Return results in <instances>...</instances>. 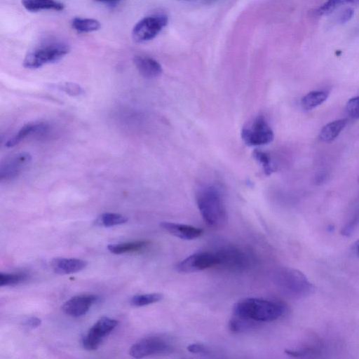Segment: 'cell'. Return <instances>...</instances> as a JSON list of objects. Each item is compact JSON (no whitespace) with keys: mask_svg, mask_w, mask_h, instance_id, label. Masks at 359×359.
<instances>
[{"mask_svg":"<svg viewBox=\"0 0 359 359\" xmlns=\"http://www.w3.org/2000/svg\"><path fill=\"white\" fill-rule=\"evenodd\" d=\"M285 304L278 300L262 298H245L236 302L233 316L245 319L259 325L280 318L286 311Z\"/></svg>","mask_w":359,"mask_h":359,"instance_id":"1","label":"cell"},{"mask_svg":"<svg viewBox=\"0 0 359 359\" xmlns=\"http://www.w3.org/2000/svg\"><path fill=\"white\" fill-rule=\"evenodd\" d=\"M196 201L199 212L208 226L219 229L225 224L226 210L218 189L214 186H207L199 189Z\"/></svg>","mask_w":359,"mask_h":359,"instance_id":"2","label":"cell"},{"mask_svg":"<svg viewBox=\"0 0 359 359\" xmlns=\"http://www.w3.org/2000/svg\"><path fill=\"white\" fill-rule=\"evenodd\" d=\"M273 283L285 295L300 299L313 292V285L300 271L290 267L278 269L273 274Z\"/></svg>","mask_w":359,"mask_h":359,"instance_id":"3","label":"cell"},{"mask_svg":"<svg viewBox=\"0 0 359 359\" xmlns=\"http://www.w3.org/2000/svg\"><path fill=\"white\" fill-rule=\"evenodd\" d=\"M69 51V46L65 42H48L28 51L24 57L23 66L29 69H38L60 61Z\"/></svg>","mask_w":359,"mask_h":359,"instance_id":"4","label":"cell"},{"mask_svg":"<svg viewBox=\"0 0 359 359\" xmlns=\"http://www.w3.org/2000/svg\"><path fill=\"white\" fill-rule=\"evenodd\" d=\"M168 23V18L163 13L145 16L133 26L131 36L135 43H145L155 39Z\"/></svg>","mask_w":359,"mask_h":359,"instance_id":"5","label":"cell"},{"mask_svg":"<svg viewBox=\"0 0 359 359\" xmlns=\"http://www.w3.org/2000/svg\"><path fill=\"white\" fill-rule=\"evenodd\" d=\"M241 136L244 143L250 147L269 144L274 138L273 130L263 116H258L245 125Z\"/></svg>","mask_w":359,"mask_h":359,"instance_id":"6","label":"cell"},{"mask_svg":"<svg viewBox=\"0 0 359 359\" xmlns=\"http://www.w3.org/2000/svg\"><path fill=\"white\" fill-rule=\"evenodd\" d=\"M217 266L233 272H241L250 267L251 259L242 248L235 246L224 247L215 252Z\"/></svg>","mask_w":359,"mask_h":359,"instance_id":"7","label":"cell"},{"mask_svg":"<svg viewBox=\"0 0 359 359\" xmlns=\"http://www.w3.org/2000/svg\"><path fill=\"white\" fill-rule=\"evenodd\" d=\"M170 342L162 337L153 336L145 337L135 343L130 348L129 354L135 358L161 355L172 351Z\"/></svg>","mask_w":359,"mask_h":359,"instance_id":"8","label":"cell"},{"mask_svg":"<svg viewBox=\"0 0 359 359\" xmlns=\"http://www.w3.org/2000/svg\"><path fill=\"white\" fill-rule=\"evenodd\" d=\"M118 322L109 317L100 318L86 335L82 337L81 344L88 351H95L103 339L118 325Z\"/></svg>","mask_w":359,"mask_h":359,"instance_id":"9","label":"cell"},{"mask_svg":"<svg viewBox=\"0 0 359 359\" xmlns=\"http://www.w3.org/2000/svg\"><path fill=\"white\" fill-rule=\"evenodd\" d=\"M217 259L215 252H196L180 261L176 265L178 271L192 273L217 266Z\"/></svg>","mask_w":359,"mask_h":359,"instance_id":"10","label":"cell"},{"mask_svg":"<svg viewBox=\"0 0 359 359\" xmlns=\"http://www.w3.org/2000/svg\"><path fill=\"white\" fill-rule=\"evenodd\" d=\"M29 153L21 152L12 155L3 161L0 166L1 180H8L16 177L31 161Z\"/></svg>","mask_w":359,"mask_h":359,"instance_id":"11","label":"cell"},{"mask_svg":"<svg viewBox=\"0 0 359 359\" xmlns=\"http://www.w3.org/2000/svg\"><path fill=\"white\" fill-rule=\"evenodd\" d=\"M96 294H81L67 300L62 306L63 312L72 317H80L85 315L92 305L99 300Z\"/></svg>","mask_w":359,"mask_h":359,"instance_id":"12","label":"cell"},{"mask_svg":"<svg viewBox=\"0 0 359 359\" xmlns=\"http://www.w3.org/2000/svg\"><path fill=\"white\" fill-rule=\"evenodd\" d=\"M160 226L171 235L184 240H194L203 233V229L188 224L163 222Z\"/></svg>","mask_w":359,"mask_h":359,"instance_id":"13","label":"cell"},{"mask_svg":"<svg viewBox=\"0 0 359 359\" xmlns=\"http://www.w3.org/2000/svg\"><path fill=\"white\" fill-rule=\"evenodd\" d=\"M133 63L139 73L146 79H154L159 76L163 72L160 63L155 59L142 55H135Z\"/></svg>","mask_w":359,"mask_h":359,"instance_id":"14","label":"cell"},{"mask_svg":"<svg viewBox=\"0 0 359 359\" xmlns=\"http://www.w3.org/2000/svg\"><path fill=\"white\" fill-rule=\"evenodd\" d=\"M88 262L75 258H55L50 262L52 270L59 274L77 273L86 267Z\"/></svg>","mask_w":359,"mask_h":359,"instance_id":"15","label":"cell"},{"mask_svg":"<svg viewBox=\"0 0 359 359\" xmlns=\"http://www.w3.org/2000/svg\"><path fill=\"white\" fill-rule=\"evenodd\" d=\"M22 6L30 12L43 11H61L65 5L58 0H21Z\"/></svg>","mask_w":359,"mask_h":359,"instance_id":"16","label":"cell"},{"mask_svg":"<svg viewBox=\"0 0 359 359\" xmlns=\"http://www.w3.org/2000/svg\"><path fill=\"white\" fill-rule=\"evenodd\" d=\"M348 123L347 118H341L328 123L324 126L320 131L319 140L325 143L334 140Z\"/></svg>","mask_w":359,"mask_h":359,"instance_id":"17","label":"cell"},{"mask_svg":"<svg viewBox=\"0 0 359 359\" xmlns=\"http://www.w3.org/2000/svg\"><path fill=\"white\" fill-rule=\"evenodd\" d=\"M71 26L79 33H91L99 30L100 22L93 18L75 17L71 21Z\"/></svg>","mask_w":359,"mask_h":359,"instance_id":"18","label":"cell"},{"mask_svg":"<svg viewBox=\"0 0 359 359\" xmlns=\"http://www.w3.org/2000/svg\"><path fill=\"white\" fill-rule=\"evenodd\" d=\"M323 349L321 341L313 340L295 349L286 350L287 355L293 358H304L319 354Z\"/></svg>","mask_w":359,"mask_h":359,"instance_id":"19","label":"cell"},{"mask_svg":"<svg viewBox=\"0 0 359 359\" xmlns=\"http://www.w3.org/2000/svg\"><path fill=\"white\" fill-rule=\"evenodd\" d=\"M47 126L41 124H27L22 126L18 132L6 143L7 147H13L18 144L23 139L32 133H41L46 130Z\"/></svg>","mask_w":359,"mask_h":359,"instance_id":"20","label":"cell"},{"mask_svg":"<svg viewBox=\"0 0 359 359\" xmlns=\"http://www.w3.org/2000/svg\"><path fill=\"white\" fill-rule=\"evenodd\" d=\"M149 245L147 241H135L133 242L110 244L107 246L108 250L116 255L130 252H137L144 250Z\"/></svg>","mask_w":359,"mask_h":359,"instance_id":"21","label":"cell"},{"mask_svg":"<svg viewBox=\"0 0 359 359\" xmlns=\"http://www.w3.org/2000/svg\"><path fill=\"white\" fill-rule=\"evenodd\" d=\"M328 96L329 93L326 90L311 91L302 98V107L305 110H311L324 102Z\"/></svg>","mask_w":359,"mask_h":359,"instance_id":"22","label":"cell"},{"mask_svg":"<svg viewBox=\"0 0 359 359\" xmlns=\"http://www.w3.org/2000/svg\"><path fill=\"white\" fill-rule=\"evenodd\" d=\"M128 217L126 216L114 212H104L100 215L97 222L106 227H110L127 222Z\"/></svg>","mask_w":359,"mask_h":359,"instance_id":"23","label":"cell"},{"mask_svg":"<svg viewBox=\"0 0 359 359\" xmlns=\"http://www.w3.org/2000/svg\"><path fill=\"white\" fill-rule=\"evenodd\" d=\"M257 327L256 325L245 319L232 315L229 322V328L233 333H241L250 330Z\"/></svg>","mask_w":359,"mask_h":359,"instance_id":"24","label":"cell"},{"mask_svg":"<svg viewBox=\"0 0 359 359\" xmlns=\"http://www.w3.org/2000/svg\"><path fill=\"white\" fill-rule=\"evenodd\" d=\"M163 295L159 293H149L133 296L130 302L134 306H144L161 301Z\"/></svg>","mask_w":359,"mask_h":359,"instance_id":"25","label":"cell"},{"mask_svg":"<svg viewBox=\"0 0 359 359\" xmlns=\"http://www.w3.org/2000/svg\"><path fill=\"white\" fill-rule=\"evenodd\" d=\"M254 158L262 165L264 173L266 175H271L274 170L271 156L267 153L259 150L255 149L252 152Z\"/></svg>","mask_w":359,"mask_h":359,"instance_id":"26","label":"cell"},{"mask_svg":"<svg viewBox=\"0 0 359 359\" xmlns=\"http://www.w3.org/2000/svg\"><path fill=\"white\" fill-rule=\"evenodd\" d=\"M27 279V275L23 273H0V285H15L23 283Z\"/></svg>","mask_w":359,"mask_h":359,"instance_id":"27","label":"cell"},{"mask_svg":"<svg viewBox=\"0 0 359 359\" xmlns=\"http://www.w3.org/2000/svg\"><path fill=\"white\" fill-rule=\"evenodd\" d=\"M358 0H327L322 6H320L317 11L318 13L320 15L327 13L337 7L339 6L341 4L353 2Z\"/></svg>","mask_w":359,"mask_h":359,"instance_id":"28","label":"cell"},{"mask_svg":"<svg viewBox=\"0 0 359 359\" xmlns=\"http://www.w3.org/2000/svg\"><path fill=\"white\" fill-rule=\"evenodd\" d=\"M57 88L72 96L80 95L84 93V90L81 86L71 82L62 83Z\"/></svg>","mask_w":359,"mask_h":359,"instance_id":"29","label":"cell"},{"mask_svg":"<svg viewBox=\"0 0 359 359\" xmlns=\"http://www.w3.org/2000/svg\"><path fill=\"white\" fill-rule=\"evenodd\" d=\"M346 111L348 115L355 119L359 118V95L351 98L346 104Z\"/></svg>","mask_w":359,"mask_h":359,"instance_id":"30","label":"cell"},{"mask_svg":"<svg viewBox=\"0 0 359 359\" xmlns=\"http://www.w3.org/2000/svg\"><path fill=\"white\" fill-rule=\"evenodd\" d=\"M187 350L192 353L208 354L210 350L205 346L201 344H191L187 346Z\"/></svg>","mask_w":359,"mask_h":359,"instance_id":"31","label":"cell"},{"mask_svg":"<svg viewBox=\"0 0 359 359\" xmlns=\"http://www.w3.org/2000/svg\"><path fill=\"white\" fill-rule=\"evenodd\" d=\"M41 319L39 318H36V317L29 318L24 322L25 325H26L29 327H31V328L37 327L41 325Z\"/></svg>","mask_w":359,"mask_h":359,"instance_id":"32","label":"cell"},{"mask_svg":"<svg viewBox=\"0 0 359 359\" xmlns=\"http://www.w3.org/2000/svg\"><path fill=\"white\" fill-rule=\"evenodd\" d=\"M353 15V11L351 9L346 10L340 16V21L341 22H346L351 18Z\"/></svg>","mask_w":359,"mask_h":359,"instance_id":"33","label":"cell"},{"mask_svg":"<svg viewBox=\"0 0 359 359\" xmlns=\"http://www.w3.org/2000/svg\"><path fill=\"white\" fill-rule=\"evenodd\" d=\"M100 2L104 3V4H114L117 2L119 0H97Z\"/></svg>","mask_w":359,"mask_h":359,"instance_id":"34","label":"cell"},{"mask_svg":"<svg viewBox=\"0 0 359 359\" xmlns=\"http://www.w3.org/2000/svg\"><path fill=\"white\" fill-rule=\"evenodd\" d=\"M355 250L356 255L359 257V239L355 244Z\"/></svg>","mask_w":359,"mask_h":359,"instance_id":"35","label":"cell"},{"mask_svg":"<svg viewBox=\"0 0 359 359\" xmlns=\"http://www.w3.org/2000/svg\"><path fill=\"white\" fill-rule=\"evenodd\" d=\"M358 182H359V175H358Z\"/></svg>","mask_w":359,"mask_h":359,"instance_id":"36","label":"cell"}]
</instances>
